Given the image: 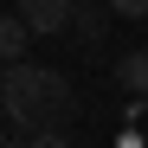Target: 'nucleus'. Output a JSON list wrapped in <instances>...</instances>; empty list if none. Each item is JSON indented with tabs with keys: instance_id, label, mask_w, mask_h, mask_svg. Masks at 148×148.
Here are the masks:
<instances>
[{
	"instance_id": "obj_7",
	"label": "nucleus",
	"mask_w": 148,
	"mask_h": 148,
	"mask_svg": "<svg viewBox=\"0 0 148 148\" xmlns=\"http://www.w3.org/2000/svg\"><path fill=\"white\" fill-rule=\"evenodd\" d=\"M26 148H71V142H64L58 129H32V142H26Z\"/></svg>"
},
{
	"instance_id": "obj_1",
	"label": "nucleus",
	"mask_w": 148,
	"mask_h": 148,
	"mask_svg": "<svg viewBox=\"0 0 148 148\" xmlns=\"http://www.w3.org/2000/svg\"><path fill=\"white\" fill-rule=\"evenodd\" d=\"M0 110L13 116V129H58L77 103H71V84L58 77L52 64H26V58H13L7 77H0Z\"/></svg>"
},
{
	"instance_id": "obj_5",
	"label": "nucleus",
	"mask_w": 148,
	"mask_h": 148,
	"mask_svg": "<svg viewBox=\"0 0 148 148\" xmlns=\"http://www.w3.org/2000/svg\"><path fill=\"white\" fill-rule=\"evenodd\" d=\"M116 19H148V0H110Z\"/></svg>"
},
{
	"instance_id": "obj_3",
	"label": "nucleus",
	"mask_w": 148,
	"mask_h": 148,
	"mask_svg": "<svg viewBox=\"0 0 148 148\" xmlns=\"http://www.w3.org/2000/svg\"><path fill=\"white\" fill-rule=\"evenodd\" d=\"M26 39H32V26H26V19H19V13H0V58H26Z\"/></svg>"
},
{
	"instance_id": "obj_2",
	"label": "nucleus",
	"mask_w": 148,
	"mask_h": 148,
	"mask_svg": "<svg viewBox=\"0 0 148 148\" xmlns=\"http://www.w3.org/2000/svg\"><path fill=\"white\" fill-rule=\"evenodd\" d=\"M19 19L32 32H64L71 26V0H19Z\"/></svg>"
},
{
	"instance_id": "obj_6",
	"label": "nucleus",
	"mask_w": 148,
	"mask_h": 148,
	"mask_svg": "<svg viewBox=\"0 0 148 148\" xmlns=\"http://www.w3.org/2000/svg\"><path fill=\"white\" fill-rule=\"evenodd\" d=\"M77 32H84V45L103 39V13H77Z\"/></svg>"
},
{
	"instance_id": "obj_4",
	"label": "nucleus",
	"mask_w": 148,
	"mask_h": 148,
	"mask_svg": "<svg viewBox=\"0 0 148 148\" xmlns=\"http://www.w3.org/2000/svg\"><path fill=\"white\" fill-rule=\"evenodd\" d=\"M116 84L129 90V97H148V52H122V64H116Z\"/></svg>"
}]
</instances>
